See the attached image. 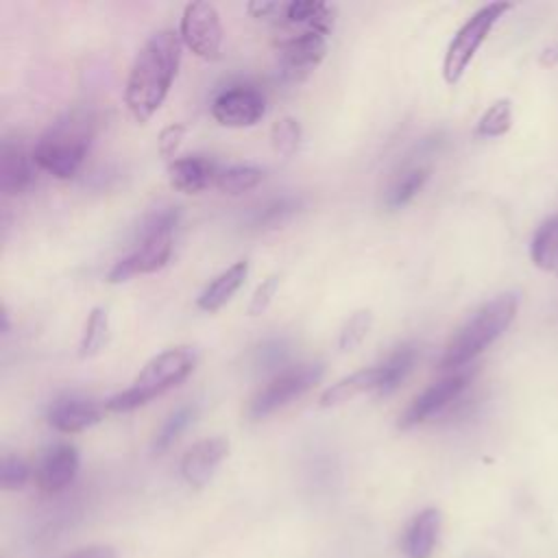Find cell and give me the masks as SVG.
I'll use <instances>...</instances> for the list:
<instances>
[{
  "label": "cell",
  "mask_w": 558,
  "mask_h": 558,
  "mask_svg": "<svg viewBox=\"0 0 558 558\" xmlns=\"http://www.w3.org/2000/svg\"><path fill=\"white\" fill-rule=\"evenodd\" d=\"M61 558H118V554L109 545H89V547H81L72 554H65Z\"/></svg>",
  "instance_id": "cell-33"
},
{
  "label": "cell",
  "mask_w": 558,
  "mask_h": 558,
  "mask_svg": "<svg viewBox=\"0 0 558 558\" xmlns=\"http://www.w3.org/2000/svg\"><path fill=\"white\" fill-rule=\"evenodd\" d=\"M33 155L20 142L2 140L0 146V190L9 196L22 194L33 183Z\"/></svg>",
  "instance_id": "cell-16"
},
{
  "label": "cell",
  "mask_w": 558,
  "mask_h": 558,
  "mask_svg": "<svg viewBox=\"0 0 558 558\" xmlns=\"http://www.w3.org/2000/svg\"><path fill=\"white\" fill-rule=\"evenodd\" d=\"M196 355L192 347H172L157 353L153 360L144 364L140 375L133 379L129 388L109 397L105 408L111 412H129L135 410L150 399L163 395L172 386L181 384L194 368Z\"/></svg>",
  "instance_id": "cell-4"
},
{
  "label": "cell",
  "mask_w": 558,
  "mask_h": 558,
  "mask_svg": "<svg viewBox=\"0 0 558 558\" xmlns=\"http://www.w3.org/2000/svg\"><path fill=\"white\" fill-rule=\"evenodd\" d=\"M327 35L318 31H294V28H277V57L279 72L286 81L305 78L325 57L327 52Z\"/></svg>",
  "instance_id": "cell-7"
},
{
  "label": "cell",
  "mask_w": 558,
  "mask_h": 558,
  "mask_svg": "<svg viewBox=\"0 0 558 558\" xmlns=\"http://www.w3.org/2000/svg\"><path fill=\"white\" fill-rule=\"evenodd\" d=\"M218 166L214 159L203 157V155H185L177 157L168 166V177L170 185L183 194H198L211 183H216Z\"/></svg>",
  "instance_id": "cell-15"
},
{
  "label": "cell",
  "mask_w": 558,
  "mask_h": 558,
  "mask_svg": "<svg viewBox=\"0 0 558 558\" xmlns=\"http://www.w3.org/2000/svg\"><path fill=\"white\" fill-rule=\"evenodd\" d=\"M427 168H412V170H408L397 183H395V187L390 190V194H388V205L390 207H401V205H405L421 187H423V183L427 181Z\"/></svg>",
  "instance_id": "cell-28"
},
{
  "label": "cell",
  "mask_w": 558,
  "mask_h": 558,
  "mask_svg": "<svg viewBox=\"0 0 558 558\" xmlns=\"http://www.w3.org/2000/svg\"><path fill=\"white\" fill-rule=\"evenodd\" d=\"M440 532V512L436 508L421 510L405 530L403 551L408 558H432Z\"/></svg>",
  "instance_id": "cell-18"
},
{
  "label": "cell",
  "mask_w": 558,
  "mask_h": 558,
  "mask_svg": "<svg viewBox=\"0 0 558 558\" xmlns=\"http://www.w3.org/2000/svg\"><path fill=\"white\" fill-rule=\"evenodd\" d=\"M78 471V451L72 445H54L50 447L44 458L39 460V466L35 471L37 488L46 495L61 493L72 484Z\"/></svg>",
  "instance_id": "cell-13"
},
{
  "label": "cell",
  "mask_w": 558,
  "mask_h": 558,
  "mask_svg": "<svg viewBox=\"0 0 558 558\" xmlns=\"http://www.w3.org/2000/svg\"><path fill=\"white\" fill-rule=\"evenodd\" d=\"M264 179V170L248 163H235L220 168L216 174V187L227 194H242L246 190H253Z\"/></svg>",
  "instance_id": "cell-21"
},
{
  "label": "cell",
  "mask_w": 558,
  "mask_h": 558,
  "mask_svg": "<svg viewBox=\"0 0 558 558\" xmlns=\"http://www.w3.org/2000/svg\"><path fill=\"white\" fill-rule=\"evenodd\" d=\"M31 477L28 464L17 456H2L0 462V486L4 490H17L22 488Z\"/></svg>",
  "instance_id": "cell-29"
},
{
  "label": "cell",
  "mask_w": 558,
  "mask_h": 558,
  "mask_svg": "<svg viewBox=\"0 0 558 558\" xmlns=\"http://www.w3.org/2000/svg\"><path fill=\"white\" fill-rule=\"evenodd\" d=\"M294 209H296V203L292 198H279L262 209V214L257 216V222L259 225H277L286 216H290Z\"/></svg>",
  "instance_id": "cell-32"
},
{
  "label": "cell",
  "mask_w": 558,
  "mask_h": 558,
  "mask_svg": "<svg viewBox=\"0 0 558 558\" xmlns=\"http://www.w3.org/2000/svg\"><path fill=\"white\" fill-rule=\"evenodd\" d=\"M266 111L264 94L251 85H235L220 92L211 102V116L222 126H253Z\"/></svg>",
  "instance_id": "cell-10"
},
{
  "label": "cell",
  "mask_w": 558,
  "mask_h": 558,
  "mask_svg": "<svg viewBox=\"0 0 558 558\" xmlns=\"http://www.w3.org/2000/svg\"><path fill=\"white\" fill-rule=\"evenodd\" d=\"M530 253L541 270L558 272V218H549L538 227Z\"/></svg>",
  "instance_id": "cell-20"
},
{
  "label": "cell",
  "mask_w": 558,
  "mask_h": 558,
  "mask_svg": "<svg viewBox=\"0 0 558 558\" xmlns=\"http://www.w3.org/2000/svg\"><path fill=\"white\" fill-rule=\"evenodd\" d=\"M227 453L229 440L222 436H211L194 442L181 458L183 480L194 488H203L211 480L220 462L227 458Z\"/></svg>",
  "instance_id": "cell-12"
},
{
  "label": "cell",
  "mask_w": 558,
  "mask_h": 558,
  "mask_svg": "<svg viewBox=\"0 0 558 558\" xmlns=\"http://www.w3.org/2000/svg\"><path fill=\"white\" fill-rule=\"evenodd\" d=\"M107 338H109L107 310L105 307H94L87 316L85 331H83V338H81V347H78L81 357L96 355L107 344Z\"/></svg>",
  "instance_id": "cell-23"
},
{
  "label": "cell",
  "mask_w": 558,
  "mask_h": 558,
  "mask_svg": "<svg viewBox=\"0 0 558 558\" xmlns=\"http://www.w3.org/2000/svg\"><path fill=\"white\" fill-rule=\"evenodd\" d=\"M519 307L514 292H504L482 305L451 338L438 366L440 368H462L473 357H477L486 347H490L512 323Z\"/></svg>",
  "instance_id": "cell-3"
},
{
  "label": "cell",
  "mask_w": 558,
  "mask_h": 558,
  "mask_svg": "<svg viewBox=\"0 0 558 558\" xmlns=\"http://www.w3.org/2000/svg\"><path fill=\"white\" fill-rule=\"evenodd\" d=\"M384 381V366H368V368H360L342 379H338L336 384H331L318 399V403L323 408H331V405H340L344 401H351L353 397L368 392V390H379Z\"/></svg>",
  "instance_id": "cell-17"
},
{
  "label": "cell",
  "mask_w": 558,
  "mask_h": 558,
  "mask_svg": "<svg viewBox=\"0 0 558 558\" xmlns=\"http://www.w3.org/2000/svg\"><path fill=\"white\" fill-rule=\"evenodd\" d=\"M194 416H196V408H194V405H183V408L174 410V412L166 418V423L161 425V429L157 432L155 442H153V451H155V453H163V451L185 432V427L194 421Z\"/></svg>",
  "instance_id": "cell-24"
},
{
  "label": "cell",
  "mask_w": 558,
  "mask_h": 558,
  "mask_svg": "<svg viewBox=\"0 0 558 558\" xmlns=\"http://www.w3.org/2000/svg\"><path fill=\"white\" fill-rule=\"evenodd\" d=\"M510 124H512V107H510L508 98H501V100H495L484 111L475 131L480 137H499V135L508 133Z\"/></svg>",
  "instance_id": "cell-25"
},
{
  "label": "cell",
  "mask_w": 558,
  "mask_h": 558,
  "mask_svg": "<svg viewBox=\"0 0 558 558\" xmlns=\"http://www.w3.org/2000/svg\"><path fill=\"white\" fill-rule=\"evenodd\" d=\"M510 9V2H490L477 9L453 35V39L447 46L445 59H442V76L449 85H456L464 70L469 68L471 59L475 57L477 48L484 44L490 28L497 24V20Z\"/></svg>",
  "instance_id": "cell-6"
},
{
  "label": "cell",
  "mask_w": 558,
  "mask_h": 558,
  "mask_svg": "<svg viewBox=\"0 0 558 558\" xmlns=\"http://www.w3.org/2000/svg\"><path fill=\"white\" fill-rule=\"evenodd\" d=\"M279 279L281 277L277 272H272L266 279H262V283L255 288V292L251 296V303H248V314L251 316L262 314L270 305V301H272V296H275V292L279 288Z\"/></svg>",
  "instance_id": "cell-30"
},
{
  "label": "cell",
  "mask_w": 558,
  "mask_h": 558,
  "mask_svg": "<svg viewBox=\"0 0 558 558\" xmlns=\"http://www.w3.org/2000/svg\"><path fill=\"white\" fill-rule=\"evenodd\" d=\"M94 137V116L74 107L54 118L37 137L33 161L57 179H70L78 172Z\"/></svg>",
  "instance_id": "cell-2"
},
{
  "label": "cell",
  "mask_w": 558,
  "mask_h": 558,
  "mask_svg": "<svg viewBox=\"0 0 558 558\" xmlns=\"http://www.w3.org/2000/svg\"><path fill=\"white\" fill-rule=\"evenodd\" d=\"M299 142H301V124L294 118L283 116L272 124L270 144L277 155L292 157L294 150L299 148Z\"/></svg>",
  "instance_id": "cell-26"
},
{
  "label": "cell",
  "mask_w": 558,
  "mask_h": 558,
  "mask_svg": "<svg viewBox=\"0 0 558 558\" xmlns=\"http://www.w3.org/2000/svg\"><path fill=\"white\" fill-rule=\"evenodd\" d=\"M102 418V408L94 399L63 397L57 399L48 410V423L63 434H76Z\"/></svg>",
  "instance_id": "cell-14"
},
{
  "label": "cell",
  "mask_w": 558,
  "mask_h": 558,
  "mask_svg": "<svg viewBox=\"0 0 558 558\" xmlns=\"http://www.w3.org/2000/svg\"><path fill=\"white\" fill-rule=\"evenodd\" d=\"M323 377V364H301L294 368H288L279 373L275 379H270L248 403V416L262 418L277 408L286 405L294 397H301L305 390H310L318 379Z\"/></svg>",
  "instance_id": "cell-8"
},
{
  "label": "cell",
  "mask_w": 558,
  "mask_h": 558,
  "mask_svg": "<svg viewBox=\"0 0 558 558\" xmlns=\"http://www.w3.org/2000/svg\"><path fill=\"white\" fill-rule=\"evenodd\" d=\"M179 37L196 57L207 61L218 59L222 46V24L216 7L209 2L185 4Z\"/></svg>",
  "instance_id": "cell-9"
},
{
  "label": "cell",
  "mask_w": 558,
  "mask_h": 558,
  "mask_svg": "<svg viewBox=\"0 0 558 558\" xmlns=\"http://www.w3.org/2000/svg\"><path fill=\"white\" fill-rule=\"evenodd\" d=\"M246 275H248V262L246 259H240V262L231 264L227 270H222L218 277H214L205 286V290L196 299V305L205 312L220 310L242 288Z\"/></svg>",
  "instance_id": "cell-19"
},
{
  "label": "cell",
  "mask_w": 558,
  "mask_h": 558,
  "mask_svg": "<svg viewBox=\"0 0 558 558\" xmlns=\"http://www.w3.org/2000/svg\"><path fill=\"white\" fill-rule=\"evenodd\" d=\"M473 371H456L453 375H447L445 379L432 384L427 390H423L401 414L399 418V429H410L436 412H440L445 405H449L471 381Z\"/></svg>",
  "instance_id": "cell-11"
},
{
  "label": "cell",
  "mask_w": 558,
  "mask_h": 558,
  "mask_svg": "<svg viewBox=\"0 0 558 558\" xmlns=\"http://www.w3.org/2000/svg\"><path fill=\"white\" fill-rule=\"evenodd\" d=\"M179 61L181 37L174 31L161 28L144 41L133 59L124 87V102L137 122L150 120L161 107L177 76Z\"/></svg>",
  "instance_id": "cell-1"
},
{
  "label": "cell",
  "mask_w": 558,
  "mask_h": 558,
  "mask_svg": "<svg viewBox=\"0 0 558 558\" xmlns=\"http://www.w3.org/2000/svg\"><path fill=\"white\" fill-rule=\"evenodd\" d=\"M185 133H187V126H185V124H181V122L168 124V126L159 133V140H157L159 153H161L163 157H172V155L179 150L181 142L185 140Z\"/></svg>",
  "instance_id": "cell-31"
},
{
  "label": "cell",
  "mask_w": 558,
  "mask_h": 558,
  "mask_svg": "<svg viewBox=\"0 0 558 558\" xmlns=\"http://www.w3.org/2000/svg\"><path fill=\"white\" fill-rule=\"evenodd\" d=\"M373 325V314L371 310H357L349 316V320L344 323V327L340 329V338H338V347L342 351H353L357 344H362V340L366 338L368 329Z\"/></svg>",
  "instance_id": "cell-27"
},
{
  "label": "cell",
  "mask_w": 558,
  "mask_h": 558,
  "mask_svg": "<svg viewBox=\"0 0 558 558\" xmlns=\"http://www.w3.org/2000/svg\"><path fill=\"white\" fill-rule=\"evenodd\" d=\"M177 225V209L166 207L155 211L140 229V244L126 257L118 259L107 279L120 283L133 275H146L159 270L172 253V229Z\"/></svg>",
  "instance_id": "cell-5"
},
{
  "label": "cell",
  "mask_w": 558,
  "mask_h": 558,
  "mask_svg": "<svg viewBox=\"0 0 558 558\" xmlns=\"http://www.w3.org/2000/svg\"><path fill=\"white\" fill-rule=\"evenodd\" d=\"M416 360V351L412 347H399L381 366H384V381L377 390V395L386 397L390 395L403 379L405 375L412 371Z\"/></svg>",
  "instance_id": "cell-22"
}]
</instances>
